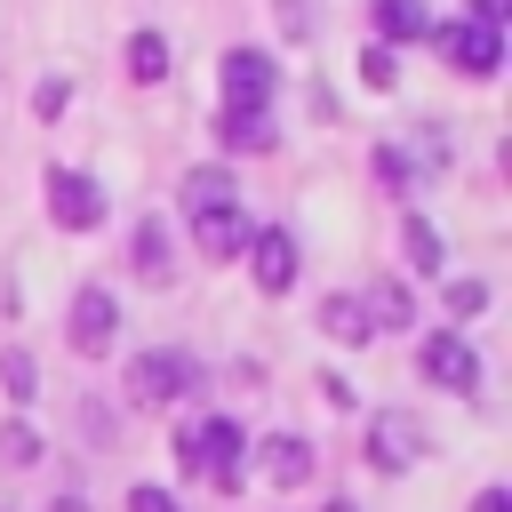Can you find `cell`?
I'll list each match as a JSON object with an SVG mask.
<instances>
[{
	"mask_svg": "<svg viewBox=\"0 0 512 512\" xmlns=\"http://www.w3.org/2000/svg\"><path fill=\"white\" fill-rule=\"evenodd\" d=\"M320 336H336V344H368L376 328H368L360 296H320Z\"/></svg>",
	"mask_w": 512,
	"mask_h": 512,
	"instance_id": "obj_18",
	"label": "cell"
},
{
	"mask_svg": "<svg viewBox=\"0 0 512 512\" xmlns=\"http://www.w3.org/2000/svg\"><path fill=\"white\" fill-rule=\"evenodd\" d=\"M128 80H168V40L160 32H128Z\"/></svg>",
	"mask_w": 512,
	"mask_h": 512,
	"instance_id": "obj_20",
	"label": "cell"
},
{
	"mask_svg": "<svg viewBox=\"0 0 512 512\" xmlns=\"http://www.w3.org/2000/svg\"><path fill=\"white\" fill-rule=\"evenodd\" d=\"M448 160H456V152H448V136H440L432 120H416L400 144H376V176H384L392 192H424V184H432Z\"/></svg>",
	"mask_w": 512,
	"mask_h": 512,
	"instance_id": "obj_2",
	"label": "cell"
},
{
	"mask_svg": "<svg viewBox=\"0 0 512 512\" xmlns=\"http://www.w3.org/2000/svg\"><path fill=\"white\" fill-rule=\"evenodd\" d=\"M432 48L464 72V80H488L496 64H504V32H488V24H472V16H448V24H432Z\"/></svg>",
	"mask_w": 512,
	"mask_h": 512,
	"instance_id": "obj_3",
	"label": "cell"
},
{
	"mask_svg": "<svg viewBox=\"0 0 512 512\" xmlns=\"http://www.w3.org/2000/svg\"><path fill=\"white\" fill-rule=\"evenodd\" d=\"M216 80H224V112H264L272 88H280V64H272L264 48H232Z\"/></svg>",
	"mask_w": 512,
	"mask_h": 512,
	"instance_id": "obj_6",
	"label": "cell"
},
{
	"mask_svg": "<svg viewBox=\"0 0 512 512\" xmlns=\"http://www.w3.org/2000/svg\"><path fill=\"white\" fill-rule=\"evenodd\" d=\"M280 32H288V40H312V32H320L312 0H280Z\"/></svg>",
	"mask_w": 512,
	"mask_h": 512,
	"instance_id": "obj_25",
	"label": "cell"
},
{
	"mask_svg": "<svg viewBox=\"0 0 512 512\" xmlns=\"http://www.w3.org/2000/svg\"><path fill=\"white\" fill-rule=\"evenodd\" d=\"M248 272H256V288L264 296H288L296 288V232H280V224H264V232H248Z\"/></svg>",
	"mask_w": 512,
	"mask_h": 512,
	"instance_id": "obj_10",
	"label": "cell"
},
{
	"mask_svg": "<svg viewBox=\"0 0 512 512\" xmlns=\"http://www.w3.org/2000/svg\"><path fill=\"white\" fill-rule=\"evenodd\" d=\"M48 512H88V504H80V496H56V504H48Z\"/></svg>",
	"mask_w": 512,
	"mask_h": 512,
	"instance_id": "obj_30",
	"label": "cell"
},
{
	"mask_svg": "<svg viewBox=\"0 0 512 512\" xmlns=\"http://www.w3.org/2000/svg\"><path fill=\"white\" fill-rule=\"evenodd\" d=\"M472 512H512V496H504V488H480V496H472Z\"/></svg>",
	"mask_w": 512,
	"mask_h": 512,
	"instance_id": "obj_29",
	"label": "cell"
},
{
	"mask_svg": "<svg viewBox=\"0 0 512 512\" xmlns=\"http://www.w3.org/2000/svg\"><path fill=\"white\" fill-rule=\"evenodd\" d=\"M176 464H184L192 480H208V488H240V472H248V432H240L232 416H200V424L176 432Z\"/></svg>",
	"mask_w": 512,
	"mask_h": 512,
	"instance_id": "obj_1",
	"label": "cell"
},
{
	"mask_svg": "<svg viewBox=\"0 0 512 512\" xmlns=\"http://www.w3.org/2000/svg\"><path fill=\"white\" fill-rule=\"evenodd\" d=\"M504 16H512V0H472V24H488V32H496Z\"/></svg>",
	"mask_w": 512,
	"mask_h": 512,
	"instance_id": "obj_28",
	"label": "cell"
},
{
	"mask_svg": "<svg viewBox=\"0 0 512 512\" xmlns=\"http://www.w3.org/2000/svg\"><path fill=\"white\" fill-rule=\"evenodd\" d=\"M360 80H368V88H392V80H400V56L368 40V48H360Z\"/></svg>",
	"mask_w": 512,
	"mask_h": 512,
	"instance_id": "obj_23",
	"label": "cell"
},
{
	"mask_svg": "<svg viewBox=\"0 0 512 512\" xmlns=\"http://www.w3.org/2000/svg\"><path fill=\"white\" fill-rule=\"evenodd\" d=\"M128 512H184L168 488H128Z\"/></svg>",
	"mask_w": 512,
	"mask_h": 512,
	"instance_id": "obj_27",
	"label": "cell"
},
{
	"mask_svg": "<svg viewBox=\"0 0 512 512\" xmlns=\"http://www.w3.org/2000/svg\"><path fill=\"white\" fill-rule=\"evenodd\" d=\"M416 368H424V384H440V392H456V400H472V392H480V352H472V344H464L456 328L424 336Z\"/></svg>",
	"mask_w": 512,
	"mask_h": 512,
	"instance_id": "obj_4",
	"label": "cell"
},
{
	"mask_svg": "<svg viewBox=\"0 0 512 512\" xmlns=\"http://www.w3.org/2000/svg\"><path fill=\"white\" fill-rule=\"evenodd\" d=\"M328 512H360V504H328Z\"/></svg>",
	"mask_w": 512,
	"mask_h": 512,
	"instance_id": "obj_31",
	"label": "cell"
},
{
	"mask_svg": "<svg viewBox=\"0 0 512 512\" xmlns=\"http://www.w3.org/2000/svg\"><path fill=\"white\" fill-rule=\"evenodd\" d=\"M0 392H8V400H32V392H40L32 352H0Z\"/></svg>",
	"mask_w": 512,
	"mask_h": 512,
	"instance_id": "obj_21",
	"label": "cell"
},
{
	"mask_svg": "<svg viewBox=\"0 0 512 512\" xmlns=\"http://www.w3.org/2000/svg\"><path fill=\"white\" fill-rule=\"evenodd\" d=\"M224 152H272V112H216Z\"/></svg>",
	"mask_w": 512,
	"mask_h": 512,
	"instance_id": "obj_15",
	"label": "cell"
},
{
	"mask_svg": "<svg viewBox=\"0 0 512 512\" xmlns=\"http://www.w3.org/2000/svg\"><path fill=\"white\" fill-rule=\"evenodd\" d=\"M400 248H408L416 272H448V248H440V224H432V216H408V224H400Z\"/></svg>",
	"mask_w": 512,
	"mask_h": 512,
	"instance_id": "obj_19",
	"label": "cell"
},
{
	"mask_svg": "<svg viewBox=\"0 0 512 512\" xmlns=\"http://www.w3.org/2000/svg\"><path fill=\"white\" fill-rule=\"evenodd\" d=\"M208 208H232V168H192L184 176V216H208Z\"/></svg>",
	"mask_w": 512,
	"mask_h": 512,
	"instance_id": "obj_17",
	"label": "cell"
},
{
	"mask_svg": "<svg viewBox=\"0 0 512 512\" xmlns=\"http://www.w3.org/2000/svg\"><path fill=\"white\" fill-rule=\"evenodd\" d=\"M256 464H264V480H272V488H304V480H312V440L272 432V440H256Z\"/></svg>",
	"mask_w": 512,
	"mask_h": 512,
	"instance_id": "obj_11",
	"label": "cell"
},
{
	"mask_svg": "<svg viewBox=\"0 0 512 512\" xmlns=\"http://www.w3.org/2000/svg\"><path fill=\"white\" fill-rule=\"evenodd\" d=\"M192 376H200L192 352H136L128 360V408H168Z\"/></svg>",
	"mask_w": 512,
	"mask_h": 512,
	"instance_id": "obj_5",
	"label": "cell"
},
{
	"mask_svg": "<svg viewBox=\"0 0 512 512\" xmlns=\"http://www.w3.org/2000/svg\"><path fill=\"white\" fill-rule=\"evenodd\" d=\"M64 328H72V352L104 360V352L120 344V296H112V288H80L72 312H64Z\"/></svg>",
	"mask_w": 512,
	"mask_h": 512,
	"instance_id": "obj_7",
	"label": "cell"
},
{
	"mask_svg": "<svg viewBox=\"0 0 512 512\" xmlns=\"http://www.w3.org/2000/svg\"><path fill=\"white\" fill-rule=\"evenodd\" d=\"M136 280H144V288H168V280H176V248H168V224H160V216L136 224Z\"/></svg>",
	"mask_w": 512,
	"mask_h": 512,
	"instance_id": "obj_13",
	"label": "cell"
},
{
	"mask_svg": "<svg viewBox=\"0 0 512 512\" xmlns=\"http://www.w3.org/2000/svg\"><path fill=\"white\" fill-rule=\"evenodd\" d=\"M480 304H488V280H448V312L456 320H472Z\"/></svg>",
	"mask_w": 512,
	"mask_h": 512,
	"instance_id": "obj_24",
	"label": "cell"
},
{
	"mask_svg": "<svg viewBox=\"0 0 512 512\" xmlns=\"http://www.w3.org/2000/svg\"><path fill=\"white\" fill-rule=\"evenodd\" d=\"M0 464H16V472L40 464V432L32 424H0Z\"/></svg>",
	"mask_w": 512,
	"mask_h": 512,
	"instance_id": "obj_22",
	"label": "cell"
},
{
	"mask_svg": "<svg viewBox=\"0 0 512 512\" xmlns=\"http://www.w3.org/2000/svg\"><path fill=\"white\" fill-rule=\"evenodd\" d=\"M416 456H424V416L376 408V416H368V464H376V472H408Z\"/></svg>",
	"mask_w": 512,
	"mask_h": 512,
	"instance_id": "obj_8",
	"label": "cell"
},
{
	"mask_svg": "<svg viewBox=\"0 0 512 512\" xmlns=\"http://www.w3.org/2000/svg\"><path fill=\"white\" fill-rule=\"evenodd\" d=\"M368 16H376V48H392V40H416V32H432L424 0H376Z\"/></svg>",
	"mask_w": 512,
	"mask_h": 512,
	"instance_id": "obj_16",
	"label": "cell"
},
{
	"mask_svg": "<svg viewBox=\"0 0 512 512\" xmlns=\"http://www.w3.org/2000/svg\"><path fill=\"white\" fill-rule=\"evenodd\" d=\"M360 312H368V328H384V336H392V328H408V320H416V296H408V280H376V288L360 296Z\"/></svg>",
	"mask_w": 512,
	"mask_h": 512,
	"instance_id": "obj_14",
	"label": "cell"
},
{
	"mask_svg": "<svg viewBox=\"0 0 512 512\" xmlns=\"http://www.w3.org/2000/svg\"><path fill=\"white\" fill-rule=\"evenodd\" d=\"M64 96H72L64 80H40V88H32V112H40V120H56V112H64Z\"/></svg>",
	"mask_w": 512,
	"mask_h": 512,
	"instance_id": "obj_26",
	"label": "cell"
},
{
	"mask_svg": "<svg viewBox=\"0 0 512 512\" xmlns=\"http://www.w3.org/2000/svg\"><path fill=\"white\" fill-rule=\"evenodd\" d=\"M248 232H256V224L240 216V200H232V208L192 216V248H200V256H240V248H248Z\"/></svg>",
	"mask_w": 512,
	"mask_h": 512,
	"instance_id": "obj_12",
	"label": "cell"
},
{
	"mask_svg": "<svg viewBox=\"0 0 512 512\" xmlns=\"http://www.w3.org/2000/svg\"><path fill=\"white\" fill-rule=\"evenodd\" d=\"M48 216L64 232H96L104 224V184L80 176V168H48Z\"/></svg>",
	"mask_w": 512,
	"mask_h": 512,
	"instance_id": "obj_9",
	"label": "cell"
}]
</instances>
